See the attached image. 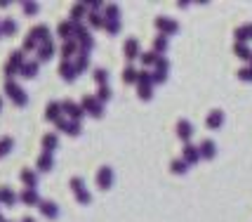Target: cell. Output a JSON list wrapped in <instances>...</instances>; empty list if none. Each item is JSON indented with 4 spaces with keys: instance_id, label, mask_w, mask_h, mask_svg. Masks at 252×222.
<instances>
[{
    "instance_id": "cell-6",
    "label": "cell",
    "mask_w": 252,
    "mask_h": 222,
    "mask_svg": "<svg viewBox=\"0 0 252 222\" xmlns=\"http://www.w3.org/2000/svg\"><path fill=\"white\" fill-rule=\"evenodd\" d=\"M156 29H158V34L160 36H175L179 34V24L175 19H170V17H156Z\"/></svg>"
},
{
    "instance_id": "cell-24",
    "label": "cell",
    "mask_w": 252,
    "mask_h": 222,
    "mask_svg": "<svg viewBox=\"0 0 252 222\" xmlns=\"http://www.w3.org/2000/svg\"><path fill=\"white\" fill-rule=\"evenodd\" d=\"M19 201L26 203V206H40V196H38V191L35 189H24L22 194H19Z\"/></svg>"
},
{
    "instance_id": "cell-42",
    "label": "cell",
    "mask_w": 252,
    "mask_h": 222,
    "mask_svg": "<svg viewBox=\"0 0 252 222\" xmlns=\"http://www.w3.org/2000/svg\"><path fill=\"white\" fill-rule=\"evenodd\" d=\"M142 67H156V62H158V55H156L154 50L151 52H142Z\"/></svg>"
},
{
    "instance_id": "cell-5",
    "label": "cell",
    "mask_w": 252,
    "mask_h": 222,
    "mask_svg": "<svg viewBox=\"0 0 252 222\" xmlns=\"http://www.w3.org/2000/svg\"><path fill=\"white\" fill-rule=\"evenodd\" d=\"M55 125H57V130H59V133H66L68 137H78V135L83 133V123L71 121V118H66V116H62Z\"/></svg>"
},
{
    "instance_id": "cell-8",
    "label": "cell",
    "mask_w": 252,
    "mask_h": 222,
    "mask_svg": "<svg viewBox=\"0 0 252 222\" xmlns=\"http://www.w3.org/2000/svg\"><path fill=\"white\" fill-rule=\"evenodd\" d=\"M123 55L127 62H134V59H139L142 57V47H139V40L137 38H127L125 43H123Z\"/></svg>"
},
{
    "instance_id": "cell-38",
    "label": "cell",
    "mask_w": 252,
    "mask_h": 222,
    "mask_svg": "<svg viewBox=\"0 0 252 222\" xmlns=\"http://www.w3.org/2000/svg\"><path fill=\"white\" fill-rule=\"evenodd\" d=\"M73 64H76L78 76H80V74H85V71H88V67H90V55H78Z\"/></svg>"
},
{
    "instance_id": "cell-29",
    "label": "cell",
    "mask_w": 252,
    "mask_h": 222,
    "mask_svg": "<svg viewBox=\"0 0 252 222\" xmlns=\"http://www.w3.org/2000/svg\"><path fill=\"white\" fill-rule=\"evenodd\" d=\"M57 36L62 38V40H71L73 38V22L68 19V22H59V26H57Z\"/></svg>"
},
{
    "instance_id": "cell-11",
    "label": "cell",
    "mask_w": 252,
    "mask_h": 222,
    "mask_svg": "<svg viewBox=\"0 0 252 222\" xmlns=\"http://www.w3.org/2000/svg\"><path fill=\"white\" fill-rule=\"evenodd\" d=\"M177 137H179L184 145H189V142H191V137H193V123L187 121V118L177 121Z\"/></svg>"
},
{
    "instance_id": "cell-18",
    "label": "cell",
    "mask_w": 252,
    "mask_h": 222,
    "mask_svg": "<svg viewBox=\"0 0 252 222\" xmlns=\"http://www.w3.org/2000/svg\"><path fill=\"white\" fill-rule=\"evenodd\" d=\"M182 158L187 161L189 166H193V163L200 161V149H198L196 145H191V142H189V145H184V149H182Z\"/></svg>"
},
{
    "instance_id": "cell-45",
    "label": "cell",
    "mask_w": 252,
    "mask_h": 222,
    "mask_svg": "<svg viewBox=\"0 0 252 222\" xmlns=\"http://www.w3.org/2000/svg\"><path fill=\"white\" fill-rule=\"evenodd\" d=\"M137 85H154V74L149 71H139V78H137Z\"/></svg>"
},
{
    "instance_id": "cell-53",
    "label": "cell",
    "mask_w": 252,
    "mask_h": 222,
    "mask_svg": "<svg viewBox=\"0 0 252 222\" xmlns=\"http://www.w3.org/2000/svg\"><path fill=\"white\" fill-rule=\"evenodd\" d=\"M0 222H7V220H5V218H2V215H0Z\"/></svg>"
},
{
    "instance_id": "cell-49",
    "label": "cell",
    "mask_w": 252,
    "mask_h": 222,
    "mask_svg": "<svg viewBox=\"0 0 252 222\" xmlns=\"http://www.w3.org/2000/svg\"><path fill=\"white\" fill-rule=\"evenodd\" d=\"M165 80H167V74H163V71H154V85H163Z\"/></svg>"
},
{
    "instance_id": "cell-10",
    "label": "cell",
    "mask_w": 252,
    "mask_h": 222,
    "mask_svg": "<svg viewBox=\"0 0 252 222\" xmlns=\"http://www.w3.org/2000/svg\"><path fill=\"white\" fill-rule=\"evenodd\" d=\"M38 211H40V215H43V218H47V220H57V218H59V206H57L52 199H43V201H40Z\"/></svg>"
},
{
    "instance_id": "cell-23",
    "label": "cell",
    "mask_w": 252,
    "mask_h": 222,
    "mask_svg": "<svg viewBox=\"0 0 252 222\" xmlns=\"http://www.w3.org/2000/svg\"><path fill=\"white\" fill-rule=\"evenodd\" d=\"M40 145H43V151H55L57 147H59V135L57 133H45L43 140H40Z\"/></svg>"
},
{
    "instance_id": "cell-50",
    "label": "cell",
    "mask_w": 252,
    "mask_h": 222,
    "mask_svg": "<svg viewBox=\"0 0 252 222\" xmlns=\"http://www.w3.org/2000/svg\"><path fill=\"white\" fill-rule=\"evenodd\" d=\"M88 5H90V12H99L104 5H106V2H88Z\"/></svg>"
},
{
    "instance_id": "cell-22",
    "label": "cell",
    "mask_w": 252,
    "mask_h": 222,
    "mask_svg": "<svg viewBox=\"0 0 252 222\" xmlns=\"http://www.w3.org/2000/svg\"><path fill=\"white\" fill-rule=\"evenodd\" d=\"M59 76L64 78L66 83H73V80L78 78L76 64H73V62H62V67H59Z\"/></svg>"
},
{
    "instance_id": "cell-2",
    "label": "cell",
    "mask_w": 252,
    "mask_h": 222,
    "mask_svg": "<svg viewBox=\"0 0 252 222\" xmlns=\"http://www.w3.org/2000/svg\"><path fill=\"white\" fill-rule=\"evenodd\" d=\"M2 90H5V95L12 100V104L14 107H26V102H29V95L22 90V85H17L14 80H7L5 85H2Z\"/></svg>"
},
{
    "instance_id": "cell-25",
    "label": "cell",
    "mask_w": 252,
    "mask_h": 222,
    "mask_svg": "<svg viewBox=\"0 0 252 222\" xmlns=\"http://www.w3.org/2000/svg\"><path fill=\"white\" fill-rule=\"evenodd\" d=\"M233 36H236V43H250L252 40V24L238 26V29L233 31Z\"/></svg>"
},
{
    "instance_id": "cell-37",
    "label": "cell",
    "mask_w": 252,
    "mask_h": 222,
    "mask_svg": "<svg viewBox=\"0 0 252 222\" xmlns=\"http://www.w3.org/2000/svg\"><path fill=\"white\" fill-rule=\"evenodd\" d=\"M137 97L144 102L154 100V85H137Z\"/></svg>"
},
{
    "instance_id": "cell-46",
    "label": "cell",
    "mask_w": 252,
    "mask_h": 222,
    "mask_svg": "<svg viewBox=\"0 0 252 222\" xmlns=\"http://www.w3.org/2000/svg\"><path fill=\"white\" fill-rule=\"evenodd\" d=\"M104 31H106L109 36H118L121 34V22H106Z\"/></svg>"
},
{
    "instance_id": "cell-28",
    "label": "cell",
    "mask_w": 252,
    "mask_h": 222,
    "mask_svg": "<svg viewBox=\"0 0 252 222\" xmlns=\"http://www.w3.org/2000/svg\"><path fill=\"white\" fill-rule=\"evenodd\" d=\"M38 71H40V64H38V62H26L22 67V71H19V76L26 78V80H33V78L38 76Z\"/></svg>"
},
{
    "instance_id": "cell-54",
    "label": "cell",
    "mask_w": 252,
    "mask_h": 222,
    "mask_svg": "<svg viewBox=\"0 0 252 222\" xmlns=\"http://www.w3.org/2000/svg\"><path fill=\"white\" fill-rule=\"evenodd\" d=\"M0 38H2V29H0Z\"/></svg>"
},
{
    "instance_id": "cell-32",
    "label": "cell",
    "mask_w": 252,
    "mask_h": 222,
    "mask_svg": "<svg viewBox=\"0 0 252 222\" xmlns=\"http://www.w3.org/2000/svg\"><path fill=\"white\" fill-rule=\"evenodd\" d=\"M137 78H139V71L134 67L123 69V83H125V85H137Z\"/></svg>"
},
{
    "instance_id": "cell-30",
    "label": "cell",
    "mask_w": 252,
    "mask_h": 222,
    "mask_svg": "<svg viewBox=\"0 0 252 222\" xmlns=\"http://www.w3.org/2000/svg\"><path fill=\"white\" fill-rule=\"evenodd\" d=\"M31 36L38 40V43H45V40H50V29H47L45 24H38V26L31 29Z\"/></svg>"
},
{
    "instance_id": "cell-12",
    "label": "cell",
    "mask_w": 252,
    "mask_h": 222,
    "mask_svg": "<svg viewBox=\"0 0 252 222\" xmlns=\"http://www.w3.org/2000/svg\"><path fill=\"white\" fill-rule=\"evenodd\" d=\"M59 52H62V59H64V62H71L73 57L80 55V47H78L76 38H71V40H66V43H62V47H59Z\"/></svg>"
},
{
    "instance_id": "cell-20",
    "label": "cell",
    "mask_w": 252,
    "mask_h": 222,
    "mask_svg": "<svg viewBox=\"0 0 252 222\" xmlns=\"http://www.w3.org/2000/svg\"><path fill=\"white\" fill-rule=\"evenodd\" d=\"M19 180L26 185V189H35L38 187V170H33V168H24L22 173H19Z\"/></svg>"
},
{
    "instance_id": "cell-34",
    "label": "cell",
    "mask_w": 252,
    "mask_h": 222,
    "mask_svg": "<svg viewBox=\"0 0 252 222\" xmlns=\"http://www.w3.org/2000/svg\"><path fill=\"white\" fill-rule=\"evenodd\" d=\"M88 24L92 29H104V26H106V19H104V14H99V12H90Z\"/></svg>"
},
{
    "instance_id": "cell-7",
    "label": "cell",
    "mask_w": 252,
    "mask_h": 222,
    "mask_svg": "<svg viewBox=\"0 0 252 222\" xmlns=\"http://www.w3.org/2000/svg\"><path fill=\"white\" fill-rule=\"evenodd\" d=\"M111 185H113V168L111 166H101L97 170V187L101 191H109Z\"/></svg>"
},
{
    "instance_id": "cell-48",
    "label": "cell",
    "mask_w": 252,
    "mask_h": 222,
    "mask_svg": "<svg viewBox=\"0 0 252 222\" xmlns=\"http://www.w3.org/2000/svg\"><path fill=\"white\" fill-rule=\"evenodd\" d=\"M156 71H163V74H167L170 71V62L165 59V57H158V62H156Z\"/></svg>"
},
{
    "instance_id": "cell-43",
    "label": "cell",
    "mask_w": 252,
    "mask_h": 222,
    "mask_svg": "<svg viewBox=\"0 0 252 222\" xmlns=\"http://www.w3.org/2000/svg\"><path fill=\"white\" fill-rule=\"evenodd\" d=\"M22 10L26 17H33V14L40 12V5H38V2H22Z\"/></svg>"
},
{
    "instance_id": "cell-1",
    "label": "cell",
    "mask_w": 252,
    "mask_h": 222,
    "mask_svg": "<svg viewBox=\"0 0 252 222\" xmlns=\"http://www.w3.org/2000/svg\"><path fill=\"white\" fill-rule=\"evenodd\" d=\"M73 38H76L78 47H80V55H90L92 47H94V38L85 29V24H76L73 22Z\"/></svg>"
},
{
    "instance_id": "cell-13",
    "label": "cell",
    "mask_w": 252,
    "mask_h": 222,
    "mask_svg": "<svg viewBox=\"0 0 252 222\" xmlns=\"http://www.w3.org/2000/svg\"><path fill=\"white\" fill-rule=\"evenodd\" d=\"M17 201H19V194H17V191H14L10 185H2V187H0V203H2V206L12 208Z\"/></svg>"
},
{
    "instance_id": "cell-17",
    "label": "cell",
    "mask_w": 252,
    "mask_h": 222,
    "mask_svg": "<svg viewBox=\"0 0 252 222\" xmlns=\"http://www.w3.org/2000/svg\"><path fill=\"white\" fill-rule=\"evenodd\" d=\"M205 125H208L210 130H220L221 125H224V111H221V109H212L208 113V118H205Z\"/></svg>"
},
{
    "instance_id": "cell-52",
    "label": "cell",
    "mask_w": 252,
    "mask_h": 222,
    "mask_svg": "<svg viewBox=\"0 0 252 222\" xmlns=\"http://www.w3.org/2000/svg\"><path fill=\"white\" fill-rule=\"evenodd\" d=\"M0 111H2V97H0Z\"/></svg>"
},
{
    "instance_id": "cell-16",
    "label": "cell",
    "mask_w": 252,
    "mask_h": 222,
    "mask_svg": "<svg viewBox=\"0 0 252 222\" xmlns=\"http://www.w3.org/2000/svg\"><path fill=\"white\" fill-rule=\"evenodd\" d=\"M198 149H200V158H203V161H212V158L217 156V145H215V140H203V142L198 145Z\"/></svg>"
},
{
    "instance_id": "cell-19",
    "label": "cell",
    "mask_w": 252,
    "mask_h": 222,
    "mask_svg": "<svg viewBox=\"0 0 252 222\" xmlns=\"http://www.w3.org/2000/svg\"><path fill=\"white\" fill-rule=\"evenodd\" d=\"M62 116H64V111H62V102H50V104L45 107V118H47L50 123H57Z\"/></svg>"
},
{
    "instance_id": "cell-47",
    "label": "cell",
    "mask_w": 252,
    "mask_h": 222,
    "mask_svg": "<svg viewBox=\"0 0 252 222\" xmlns=\"http://www.w3.org/2000/svg\"><path fill=\"white\" fill-rule=\"evenodd\" d=\"M238 78L245 83H252V67H241L238 69Z\"/></svg>"
},
{
    "instance_id": "cell-40",
    "label": "cell",
    "mask_w": 252,
    "mask_h": 222,
    "mask_svg": "<svg viewBox=\"0 0 252 222\" xmlns=\"http://www.w3.org/2000/svg\"><path fill=\"white\" fill-rule=\"evenodd\" d=\"M12 147H14V140H12V137H0V158H5V156L10 154Z\"/></svg>"
},
{
    "instance_id": "cell-3",
    "label": "cell",
    "mask_w": 252,
    "mask_h": 222,
    "mask_svg": "<svg viewBox=\"0 0 252 222\" xmlns=\"http://www.w3.org/2000/svg\"><path fill=\"white\" fill-rule=\"evenodd\" d=\"M24 64H26V59H24V52H22V50L12 52L10 59L5 62V76H7V80H12V76H17V74L22 71Z\"/></svg>"
},
{
    "instance_id": "cell-36",
    "label": "cell",
    "mask_w": 252,
    "mask_h": 222,
    "mask_svg": "<svg viewBox=\"0 0 252 222\" xmlns=\"http://www.w3.org/2000/svg\"><path fill=\"white\" fill-rule=\"evenodd\" d=\"M94 83L97 85H109V69H104V67H99V69H94Z\"/></svg>"
},
{
    "instance_id": "cell-35",
    "label": "cell",
    "mask_w": 252,
    "mask_h": 222,
    "mask_svg": "<svg viewBox=\"0 0 252 222\" xmlns=\"http://www.w3.org/2000/svg\"><path fill=\"white\" fill-rule=\"evenodd\" d=\"M0 29H2V36H14L17 34V22L12 17H7V19L0 22Z\"/></svg>"
},
{
    "instance_id": "cell-51",
    "label": "cell",
    "mask_w": 252,
    "mask_h": 222,
    "mask_svg": "<svg viewBox=\"0 0 252 222\" xmlns=\"http://www.w3.org/2000/svg\"><path fill=\"white\" fill-rule=\"evenodd\" d=\"M22 222H35V220H33V218H24Z\"/></svg>"
},
{
    "instance_id": "cell-9",
    "label": "cell",
    "mask_w": 252,
    "mask_h": 222,
    "mask_svg": "<svg viewBox=\"0 0 252 222\" xmlns=\"http://www.w3.org/2000/svg\"><path fill=\"white\" fill-rule=\"evenodd\" d=\"M62 111H64L71 121H80V118H83V113H85V111H83V107H80L78 102H73V100L62 102Z\"/></svg>"
},
{
    "instance_id": "cell-21",
    "label": "cell",
    "mask_w": 252,
    "mask_h": 222,
    "mask_svg": "<svg viewBox=\"0 0 252 222\" xmlns=\"http://www.w3.org/2000/svg\"><path fill=\"white\" fill-rule=\"evenodd\" d=\"M52 168H55V158H52V154H50V151H43V154L38 156L35 170H38V173H50Z\"/></svg>"
},
{
    "instance_id": "cell-31",
    "label": "cell",
    "mask_w": 252,
    "mask_h": 222,
    "mask_svg": "<svg viewBox=\"0 0 252 222\" xmlns=\"http://www.w3.org/2000/svg\"><path fill=\"white\" fill-rule=\"evenodd\" d=\"M167 47H170V45H167V36H160V34L156 36L154 38V52L156 55L163 57L165 52H167Z\"/></svg>"
},
{
    "instance_id": "cell-4",
    "label": "cell",
    "mask_w": 252,
    "mask_h": 222,
    "mask_svg": "<svg viewBox=\"0 0 252 222\" xmlns=\"http://www.w3.org/2000/svg\"><path fill=\"white\" fill-rule=\"evenodd\" d=\"M80 107H83V111H85L88 116H92V118H101V116H104V104H101L94 95H85L83 102H80Z\"/></svg>"
},
{
    "instance_id": "cell-55",
    "label": "cell",
    "mask_w": 252,
    "mask_h": 222,
    "mask_svg": "<svg viewBox=\"0 0 252 222\" xmlns=\"http://www.w3.org/2000/svg\"><path fill=\"white\" fill-rule=\"evenodd\" d=\"M250 67H252V62H250Z\"/></svg>"
},
{
    "instance_id": "cell-26",
    "label": "cell",
    "mask_w": 252,
    "mask_h": 222,
    "mask_svg": "<svg viewBox=\"0 0 252 222\" xmlns=\"http://www.w3.org/2000/svg\"><path fill=\"white\" fill-rule=\"evenodd\" d=\"M233 55L243 59V62H252V47L248 43H236L233 45Z\"/></svg>"
},
{
    "instance_id": "cell-44",
    "label": "cell",
    "mask_w": 252,
    "mask_h": 222,
    "mask_svg": "<svg viewBox=\"0 0 252 222\" xmlns=\"http://www.w3.org/2000/svg\"><path fill=\"white\" fill-rule=\"evenodd\" d=\"M73 194H76V201H78V203H83V206H88L90 201H92V196H90V191L85 187L78 189V191H73Z\"/></svg>"
},
{
    "instance_id": "cell-41",
    "label": "cell",
    "mask_w": 252,
    "mask_h": 222,
    "mask_svg": "<svg viewBox=\"0 0 252 222\" xmlns=\"http://www.w3.org/2000/svg\"><path fill=\"white\" fill-rule=\"evenodd\" d=\"M38 47H40V43H38V40H35V38H33L31 34L26 36V38H24L22 52H31V50H38Z\"/></svg>"
},
{
    "instance_id": "cell-39",
    "label": "cell",
    "mask_w": 252,
    "mask_h": 222,
    "mask_svg": "<svg viewBox=\"0 0 252 222\" xmlns=\"http://www.w3.org/2000/svg\"><path fill=\"white\" fill-rule=\"evenodd\" d=\"M94 97H97V100L101 102V104H106V102H109L111 97H113V92H111L109 85H99V88H97V95H94Z\"/></svg>"
},
{
    "instance_id": "cell-33",
    "label": "cell",
    "mask_w": 252,
    "mask_h": 222,
    "mask_svg": "<svg viewBox=\"0 0 252 222\" xmlns=\"http://www.w3.org/2000/svg\"><path fill=\"white\" fill-rule=\"evenodd\" d=\"M170 173H172V175H187L189 163L184 161V158H175V161L170 163Z\"/></svg>"
},
{
    "instance_id": "cell-27",
    "label": "cell",
    "mask_w": 252,
    "mask_h": 222,
    "mask_svg": "<svg viewBox=\"0 0 252 222\" xmlns=\"http://www.w3.org/2000/svg\"><path fill=\"white\" fill-rule=\"evenodd\" d=\"M104 19L106 22H121V7L116 2H106L104 5Z\"/></svg>"
},
{
    "instance_id": "cell-15",
    "label": "cell",
    "mask_w": 252,
    "mask_h": 222,
    "mask_svg": "<svg viewBox=\"0 0 252 222\" xmlns=\"http://www.w3.org/2000/svg\"><path fill=\"white\" fill-rule=\"evenodd\" d=\"M88 14H90V5H88V2H76V5L71 7V22L83 24V19H88Z\"/></svg>"
},
{
    "instance_id": "cell-14",
    "label": "cell",
    "mask_w": 252,
    "mask_h": 222,
    "mask_svg": "<svg viewBox=\"0 0 252 222\" xmlns=\"http://www.w3.org/2000/svg\"><path fill=\"white\" fill-rule=\"evenodd\" d=\"M55 43H52V38L50 40H45V43H40V47H38V64H43V62H50L52 57H55Z\"/></svg>"
}]
</instances>
